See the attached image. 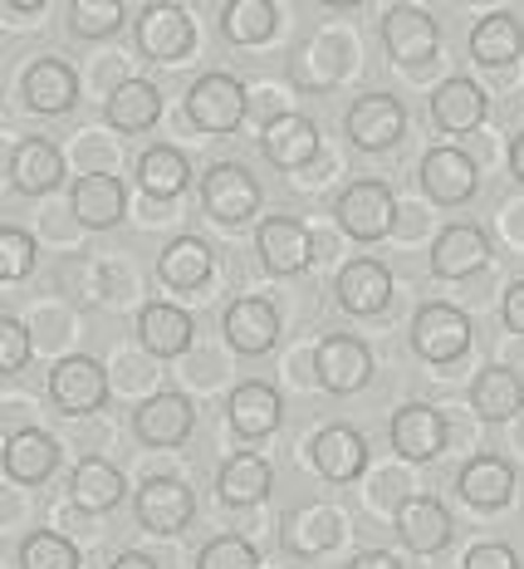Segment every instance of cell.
Listing matches in <instances>:
<instances>
[{
  "instance_id": "obj_8",
  "label": "cell",
  "mask_w": 524,
  "mask_h": 569,
  "mask_svg": "<svg viewBox=\"0 0 524 569\" xmlns=\"http://www.w3.org/2000/svg\"><path fill=\"white\" fill-rule=\"evenodd\" d=\"M50 398L64 412H99L109 402V373H103L99 359H83V353L59 359L50 373Z\"/></svg>"
},
{
  "instance_id": "obj_3",
  "label": "cell",
  "mask_w": 524,
  "mask_h": 569,
  "mask_svg": "<svg viewBox=\"0 0 524 569\" xmlns=\"http://www.w3.org/2000/svg\"><path fill=\"white\" fill-rule=\"evenodd\" d=\"M383 44H387L392 64L422 69V64H432L436 59V50H442V30H436V20L426 16V10L392 6L383 16Z\"/></svg>"
},
{
  "instance_id": "obj_4",
  "label": "cell",
  "mask_w": 524,
  "mask_h": 569,
  "mask_svg": "<svg viewBox=\"0 0 524 569\" xmlns=\"http://www.w3.org/2000/svg\"><path fill=\"white\" fill-rule=\"evenodd\" d=\"M201 201H206V211L221 227H241V221H250L260 211V187L241 162H216V168H206V177H201Z\"/></svg>"
},
{
  "instance_id": "obj_2",
  "label": "cell",
  "mask_w": 524,
  "mask_h": 569,
  "mask_svg": "<svg viewBox=\"0 0 524 569\" xmlns=\"http://www.w3.org/2000/svg\"><path fill=\"white\" fill-rule=\"evenodd\" d=\"M187 118L201 133H235L245 118V84L231 74H201L187 89Z\"/></svg>"
},
{
  "instance_id": "obj_28",
  "label": "cell",
  "mask_w": 524,
  "mask_h": 569,
  "mask_svg": "<svg viewBox=\"0 0 524 569\" xmlns=\"http://www.w3.org/2000/svg\"><path fill=\"white\" fill-rule=\"evenodd\" d=\"M103 118L118 128V133H148L162 118V93L148 84V79H123L109 103H103Z\"/></svg>"
},
{
  "instance_id": "obj_13",
  "label": "cell",
  "mask_w": 524,
  "mask_h": 569,
  "mask_svg": "<svg viewBox=\"0 0 524 569\" xmlns=\"http://www.w3.org/2000/svg\"><path fill=\"white\" fill-rule=\"evenodd\" d=\"M255 246H260V260H265L270 276H300V270L314 260V241L300 221L290 217H265L255 231Z\"/></svg>"
},
{
  "instance_id": "obj_5",
  "label": "cell",
  "mask_w": 524,
  "mask_h": 569,
  "mask_svg": "<svg viewBox=\"0 0 524 569\" xmlns=\"http://www.w3.org/2000/svg\"><path fill=\"white\" fill-rule=\"evenodd\" d=\"M412 349L426 363H456L471 349V319L451 305H422L412 319Z\"/></svg>"
},
{
  "instance_id": "obj_48",
  "label": "cell",
  "mask_w": 524,
  "mask_h": 569,
  "mask_svg": "<svg viewBox=\"0 0 524 569\" xmlns=\"http://www.w3.org/2000/svg\"><path fill=\"white\" fill-rule=\"evenodd\" d=\"M510 168H515V177L524 182V133L515 138V148H510Z\"/></svg>"
},
{
  "instance_id": "obj_15",
  "label": "cell",
  "mask_w": 524,
  "mask_h": 569,
  "mask_svg": "<svg viewBox=\"0 0 524 569\" xmlns=\"http://www.w3.org/2000/svg\"><path fill=\"white\" fill-rule=\"evenodd\" d=\"M260 152H265L280 172H300L319 158V128L300 113H280L275 123H265V133H260Z\"/></svg>"
},
{
  "instance_id": "obj_1",
  "label": "cell",
  "mask_w": 524,
  "mask_h": 569,
  "mask_svg": "<svg viewBox=\"0 0 524 569\" xmlns=\"http://www.w3.org/2000/svg\"><path fill=\"white\" fill-rule=\"evenodd\" d=\"M333 217L353 241H383L392 221H397V201H392V187L383 182H353L333 201Z\"/></svg>"
},
{
  "instance_id": "obj_45",
  "label": "cell",
  "mask_w": 524,
  "mask_h": 569,
  "mask_svg": "<svg viewBox=\"0 0 524 569\" xmlns=\"http://www.w3.org/2000/svg\"><path fill=\"white\" fill-rule=\"evenodd\" d=\"M349 569H402V560H397V555H387V550H363Z\"/></svg>"
},
{
  "instance_id": "obj_32",
  "label": "cell",
  "mask_w": 524,
  "mask_h": 569,
  "mask_svg": "<svg viewBox=\"0 0 524 569\" xmlns=\"http://www.w3.org/2000/svg\"><path fill=\"white\" fill-rule=\"evenodd\" d=\"M461 496L471 506H481V511H495V506H505L515 496V467L500 457H471L466 471H461Z\"/></svg>"
},
{
  "instance_id": "obj_39",
  "label": "cell",
  "mask_w": 524,
  "mask_h": 569,
  "mask_svg": "<svg viewBox=\"0 0 524 569\" xmlns=\"http://www.w3.org/2000/svg\"><path fill=\"white\" fill-rule=\"evenodd\" d=\"M20 569H79V550L54 530H40L20 545Z\"/></svg>"
},
{
  "instance_id": "obj_27",
  "label": "cell",
  "mask_w": 524,
  "mask_h": 569,
  "mask_svg": "<svg viewBox=\"0 0 524 569\" xmlns=\"http://www.w3.org/2000/svg\"><path fill=\"white\" fill-rule=\"evenodd\" d=\"M123 496H128L123 471L109 467V461H103V457L79 461V467H74V477H69V501H74L79 511H89V516L113 511V506L123 501Z\"/></svg>"
},
{
  "instance_id": "obj_46",
  "label": "cell",
  "mask_w": 524,
  "mask_h": 569,
  "mask_svg": "<svg viewBox=\"0 0 524 569\" xmlns=\"http://www.w3.org/2000/svg\"><path fill=\"white\" fill-rule=\"evenodd\" d=\"M109 569H158V560H148V555H138V550H123Z\"/></svg>"
},
{
  "instance_id": "obj_26",
  "label": "cell",
  "mask_w": 524,
  "mask_h": 569,
  "mask_svg": "<svg viewBox=\"0 0 524 569\" xmlns=\"http://www.w3.org/2000/svg\"><path fill=\"white\" fill-rule=\"evenodd\" d=\"M392 300V276L377 260H353L339 276V305L349 315H383Z\"/></svg>"
},
{
  "instance_id": "obj_21",
  "label": "cell",
  "mask_w": 524,
  "mask_h": 569,
  "mask_svg": "<svg viewBox=\"0 0 524 569\" xmlns=\"http://www.w3.org/2000/svg\"><path fill=\"white\" fill-rule=\"evenodd\" d=\"M309 457H314L324 481H353L367 467V442L353 427H324V432L309 442Z\"/></svg>"
},
{
  "instance_id": "obj_30",
  "label": "cell",
  "mask_w": 524,
  "mask_h": 569,
  "mask_svg": "<svg viewBox=\"0 0 524 569\" xmlns=\"http://www.w3.org/2000/svg\"><path fill=\"white\" fill-rule=\"evenodd\" d=\"M54 467H59V447H54L50 432H34V427H26V432H16L6 442V477L10 481L40 486Z\"/></svg>"
},
{
  "instance_id": "obj_16",
  "label": "cell",
  "mask_w": 524,
  "mask_h": 569,
  "mask_svg": "<svg viewBox=\"0 0 524 569\" xmlns=\"http://www.w3.org/2000/svg\"><path fill=\"white\" fill-rule=\"evenodd\" d=\"M451 511L442 501H432V496H407V501L397 506V536L407 550L416 555H436L451 545Z\"/></svg>"
},
{
  "instance_id": "obj_40",
  "label": "cell",
  "mask_w": 524,
  "mask_h": 569,
  "mask_svg": "<svg viewBox=\"0 0 524 569\" xmlns=\"http://www.w3.org/2000/svg\"><path fill=\"white\" fill-rule=\"evenodd\" d=\"M196 569H260V555L241 536H216L196 555Z\"/></svg>"
},
{
  "instance_id": "obj_36",
  "label": "cell",
  "mask_w": 524,
  "mask_h": 569,
  "mask_svg": "<svg viewBox=\"0 0 524 569\" xmlns=\"http://www.w3.org/2000/svg\"><path fill=\"white\" fill-rule=\"evenodd\" d=\"M343 540V520L329 511V506H304L284 520V545L294 555H324Z\"/></svg>"
},
{
  "instance_id": "obj_10",
  "label": "cell",
  "mask_w": 524,
  "mask_h": 569,
  "mask_svg": "<svg viewBox=\"0 0 524 569\" xmlns=\"http://www.w3.org/2000/svg\"><path fill=\"white\" fill-rule=\"evenodd\" d=\"M221 329H225V343H231L235 353H245V359H260V353L275 349L280 339V315L270 300H255V295H245V300H235L231 310L221 315Z\"/></svg>"
},
{
  "instance_id": "obj_6",
  "label": "cell",
  "mask_w": 524,
  "mask_h": 569,
  "mask_svg": "<svg viewBox=\"0 0 524 569\" xmlns=\"http://www.w3.org/2000/svg\"><path fill=\"white\" fill-rule=\"evenodd\" d=\"M343 133H349L353 148L383 152L407 133V109H402L392 93H367V99H359L349 113H343Z\"/></svg>"
},
{
  "instance_id": "obj_34",
  "label": "cell",
  "mask_w": 524,
  "mask_h": 569,
  "mask_svg": "<svg viewBox=\"0 0 524 569\" xmlns=\"http://www.w3.org/2000/svg\"><path fill=\"white\" fill-rule=\"evenodd\" d=\"M138 182L148 197L158 201H172L187 192V182H192V168H187V158L177 148H167V142H158V148H148L138 158Z\"/></svg>"
},
{
  "instance_id": "obj_37",
  "label": "cell",
  "mask_w": 524,
  "mask_h": 569,
  "mask_svg": "<svg viewBox=\"0 0 524 569\" xmlns=\"http://www.w3.org/2000/svg\"><path fill=\"white\" fill-rule=\"evenodd\" d=\"M275 26H280V16L270 0H231L221 10V34L231 44H265L275 34Z\"/></svg>"
},
{
  "instance_id": "obj_19",
  "label": "cell",
  "mask_w": 524,
  "mask_h": 569,
  "mask_svg": "<svg viewBox=\"0 0 524 569\" xmlns=\"http://www.w3.org/2000/svg\"><path fill=\"white\" fill-rule=\"evenodd\" d=\"M192 315L177 310V305H148V310L138 315V339L142 349L152 353V359H182L187 349H192Z\"/></svg>"
},
{
  "instance_id": "obj_44",
  "label": "cell",
  "mask_w": 524,
  "mask_h": 569,
  "mask_svg": "<svg viewBox=\"0 0 524 569\" xmlns=\"http://www.w3.org/2000/svg\"><path fill=\"white\" fill-rule=\"evenodd\" d=\"M505 325L515 329V335H524V280H515L505 290Z\"/></svg>"
},
{
  "instance_id": "obj_20",
  "label": "cell",
  "mask_w": 524,
  "mask_h": 569,
  "mask_svg": "<svg viewBox=\"0 0 524 569\" xmlns=\"http://www.w3.org/2000/svg\"><path fill=\"white\" fill-rule=\"evenodd\" d=\"M491 260V241H485V231L481 227H446L442 236H436V246H432V270L442 280H466L475 276V270Z\"/></svg>"
},
{
  "instance_id": "obj_22",
  "label": "cell",
  "mask_w": 524,
  "mask_h": 569,
  "mask_svg": "<svg viewBox=\"0 0 524 569\" xmlns=\"http://www.w3.org/2000/svg\"><path fill=\"white\" fill-rule=\"evenodd\" d=\"M10 177H16V192L44 197L64 182V158H59L54 142L26 138V142H16V152H10Z\"/></svg>"
},
{
  "instance_id": "obj_33",
  "label": "cell",
  "mask_w": 524,
  "mask_h": 569,
  "mask_svg": "<svg viewBox=\"0 0 524 569\" xmlns=\"http://www.w3.org/2000/svg\"><path fill=\"white\" fill-rule=\"evenodd\" d=\"M158 276L167 290H196L211 280V246L196 236H177L172 246L158 256Z\"/></svg>"
},
{
  "instance_id": "obj_43",
  "label": "cell",
  "mask_w": 524,
  "mask_h": 569,
  "mask_svg": "<svg viewBox=\"0 0 524 569\" xmlns=\"http://www.w3.org/2000/svg\"><path fill=\"white\" fill-rule=\"evenodd\" d=\"M461 569H520V555L510 545H475Z\"/></svg>"
},
{
  "instance_id": "obj_41",
  "label": "cell",
  "mask_w": 524,
  "mask_h": 569,
  "mask_svg": "<svg viewBox=\"0 0 524 569\" xmlns=\"http://www.w3.org/2000/svg\"><path fill=\"white\" fill-rule=\"evenodd\" d=\"M34 266V241L26 231L6 227L0 231V280H26Z\"/></svg>"
},
{
  "instance_id": "obj_9",
  "label": "cell",
  "mask_w": 524,
  "mask_h": 569,
  "mask_svg": "<svg viewBox=\"0 0 524 569\" xmlns=\"http://www.w3.org/2000/svg\"><path fill=\"white\" fill-rule=\"evenodd\" d=\"M314 369H319V383L343 398V393L367 388V378H373V353H367V343L353 339V335H329L319 343Z\"/></svg>"
},
{
  "instance_id": "obj_29",
  "label": "cell",
  "mask_w": 524,
  "mask_h": 569,
  "mask_svg": "<svg viewBox=\"0 0 524 569\" xmlns=\"http://www.w3.org/2000/svg\"><path fill=\"white\" fill-rule=\"evenodd\" d=\"M520 50H524V26L510 10H495V16H485L481 26L471 30V54H475V64H485V69L515 64Z\"/></svg>"
},
{
  "instance_id": "obj_25",
  "label": "cell",
  "mask_w": 524,
  "mask_h": 569,
  "mask_svg": "<svg viewBox=\"0 0 524 569\" xmlns=\"http://www.w3.org/2000/svg\"><path fill=\"white\" fill-rule=\"evenodd\" d=\"M79 99V74L64 59H40L26 69V103L34 113H69Z\"/></svg>"
},
{
  "instance_id": "obj_11",
  "label": "cell",
  "mask_w": 524,
  "mask_h": 569,
  "mask_svg": "<svg viewBox=\"0 0 524 569\" xmlns=\"http://www.w3.org/2000/svg\"><path fill=\"white\" fill-rule=\"evenodd\" d=\"M196 44V26L187 20L182 6H148L138 20V50L148 59H162V64H172V59H187Z\"/></svg>"
},
{
  "instance_id": "obj_17",
  "label": "cell",
  "mask_w": 524,
  "mask_h": 569,
  "mask_svg": "<svg viewBox=\"0 0 524 569\" xmlns=\"http://www.w3.org/2000/svg\"><path fill=\"white\" fill-rule=\"evenodd\" d=\"M475 182H481V177H475V162L461 148L426 152L422 187H426V197H432V201H442V207H461V201L475 197Z\"/></svg>"
},
{
  "instance_id": "obj_23",
  "label": "cell",
  "mask_w": 524,
  "mask_h": 569,
  "mask_svg": "<svg viewBox=\"0 0 524 569\" xmlns=\"http://www.w3.org/2000/svg\"><path fill=\"white\" fill-rule=\"evenodd\" d=\"M225 418H231V427L241 437H250V442H260V437H270L284 418V402L270 383H241L231 393V402H225Z\"/></svg>"
},
{
  "instance_id": "obj_38",
  "label": "cell",
  "mask_w": 524,
  "mask_h": 569,
  "mask_svg": "<svg viewBox=\"0 0 524 569\" xmlns=\"http://www.w3.org/2000/svg\"><path fill=\"white\" fill-rule=\"evenodd\" d=\"M123 20H128L123 0H74V6H69V30H74L79 40H103V34H113Z\"/></svg>"
},
{
  "instance_id": "obj_24",
  "label": "cell",
  "mask_w": 524,
  "mask_h": 569,
  "mask_svg": "<svg viewBox=\"0 0 524 569\" xmlns=\"http://www.w3.org/2000/svg\"><path fill=\"white\" fill-rule=\"evenodd\" d=\"M485 113H491V99H485V89L471 84V79H446V84L432 93V118L442 133H471V128L485 123Z\"/></svg>"
},
{
  "instance_id": "obj_14",
  "label": "cell",
  "mask_w": 524,
  "mask_h": 569,
  "mask_svg": "<svg viewBox=\"0 0 524 569\" xmlns=\"http://www.w3.org/2000/svg\"><path fill=\"white\" fill-rule=\"evenodd\" d=\"M192 422H196V412L182 393H158L133 412V432L148 447H182L192 437Z\"/></svg>"
},
{
  "instance_id": "obj_12",
  "label": "cell",
  "mask_w": 524,
  "mask_h": 569,
  "mask_svg": "<svg viewBox=\"0 0 524 569\" xmlns=\"http://www.w3.org/2000/svg\"><path fill=\"white\" fill-rule=\"evenodd\" d=\"M69 207H74L79 227L109 231V227H118V221L128 217V187L118 182L113 172H89V177H79V182H74Z\"/></svg>"
},
{
  "instance_id": "obj_35",
  "label": "cell",
  "mask_w": 524,
  "mask_h": 569,
  "mask_svg": "<svg viewBox=\"0 0 524 569\" xmlns=\"http://www.w3.org/2000/svg\"><path fill=\"white\" fill-rule=\"evenodd\" d=\"M471 408L481 412L485 422H505V418H515V412H524V383H520V373L485 369L471 383Z\"/></svg>"
},
{
  "instance_id": "obj_42",
  "label": "cell",
  "mask_w": 524,
  "mask_h": 569,
  "mask_svg": "<svg viewBox=\"0 0 524 569\" xmlns=\"http://www.w3.org/2000/svg\"><path fill=\"white\" fill-rule=\"evenodd\" d=\"M30 363V335L20 319H0V369L6 373H20Z\"/></svg>"
},
{
  "instance_id": "obj_47",
  "label": "cell",
  "mask_w": 524,
  "mask_h": 569,
  "mask_svg": "<svg viewBox=\"0 0 524 569\" xmlns=\"http://www.w3.org/2000/svg\"><path fill=\"white\" fill-rule=\"evenodd\" d=\"M44 10V0H6V16H34Z\"/></svg>"
},
{
  "instance_id": "obj_31",
  "label": "cell",
  "mask_w": 524,
  "mask_h": 569,
  "mask_svg": "<svg viewBox=\"0 0 524 569\" xmlns=\"http://www.w3.org/2000/svg\"><path fill=\"white\" fill-rule=\"evenodd\" d=\"M270 486H275V471H270V461L265 457H250V452L231 457L216 471V496H221L225 506H255V501H265Z\"/></svg>"
},
{
  "instance_id": "obj_7",
  "label": "cell",
  "mask_w": 524,
  "mask_h": 569,
  "mask_svg": "<svg viewBox=\"0 0 524 569\" xmlns=\"http://www.w3.org/2000/svg\"><path fill=\"white\" fill-rule=\"evenodd\" d=\"M133 511L142 520V530H152V536H177V530L192 526L196 496L187 491V481H177V477H152V481H142Z\"/></svg>"
},
{
  "instance_id": "obj_18",
  "label": "cell",
  "mask_w": 524,
  "mask_h": 569,
  "mask_svg": "<svg viewBox=\"0 0 524 569\" xmlns=\"http://www.w3.org/2000/svg\"><path fill=\"white\" fill-rule=\"evenodd\" d=\"M392 447L407 461H432L446 447V418L426 402H407V408L392 418Z\"/></svg>"
}]
</instances>
